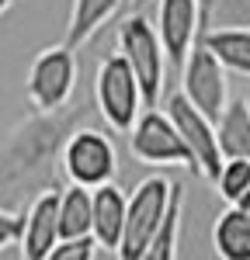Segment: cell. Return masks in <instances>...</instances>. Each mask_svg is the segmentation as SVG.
<instances>
[{
	"instance_id": "1",
	"label": "cell",
	"mask_w": 250,
	"mask_h": 260,
	"mask_svg": "<svg viewBox=\"0 0 250 260\" xmlns=\"http://www.w3.org/2000/svg\"><path fill=\"white\" fill-rule=\"evenodd\" d=\"M70 108V104H66ZM59 111H39V118H32L18 136L11 139L4 160H0V187L18 191L35 177H49V160L63 156V146L70 139V115ZM45 187H52V180H45Z\"/></svg>"
},
{
	"instance_id": "2",
	"label": "cell",
	"mask_w": 250,
	"mask_h": 260,
	"mask_svg": "<svg viewBox=\"0 0 250 260\" xmlns=\"http://www.w3.org/2000/svg\"><path fill=\"white\" fill-rule=\"evenodd\" d=\"M94 101L101 118L115 128V132H132L136 118L143 115L146 98L136 70L129 66L122 52H108L98 62V77H94Z\"/></svg>"
},
{
	"instance_id": "3",
	"label": "cell",
	"mask_w": 250,
	"mask_h": 260,
	"mask_svg": "<svg viewBox=\"0 0 250 260\" xmlns=\"http://www.w3.org/2000/svg\"><path fill=\"white\" fill-rule=\"evenodd\" d=\"M118 52H122L129 66L136 70L139 77V87H143L146 108H157L160 101V90H164V77H167V49L164 39L157 31V24L146 18V14H129V18L118 24Z\"/></svg>"
},
{
	"instance_id": "4",
	"label": "cell",
	"mask_w": 250,
	"mask_h": 260,
	"mask_svg": "<svg viewBox=\"0 0 250 260\" xmlns=\"http://www.w3.org/2000/svg\"><path fill=\"white\" fill-rule=\"evenodd\" d=\"M170 194H174V180L167 177H143L136 184V191L129 194V219H125V236H122V246H118L122 260L149 257V246L160 233Z\"/></svg>"
},
{
	"instance_id": "5",
	"label": "cell",
	"mask_w": 250,
	"mask_h": 260,
	"mask_svg": "<svg viewBox=\"0 0 250 260\" xmlns=\"http://www.w3.org/2000/svg\"><path fill=\"white\" fill-rule=\"evenodd\" d=\"M77 49L70 42L63 45H49L28 66V80H24V94L32 101L35 111H59L66 108L73 94H77Z\"/></svg>"
},
{
	"instance_id": "6",
	"label": "cell",
	"mask_w": 250,
	"mask_h": 260,
	"mask_svg": "<svg viewBox=\"0 0 250 260\" xmlns=\"http://www.w3.org/2000/svg\"><path fill=\"white\" fill-rule=\"evenodd\" d=\"M129 149L136 160L149 163V167H188L198 174L195 153L184 142L181 128L174 125V118L157 108H143V115L136 118L132 132H129Z\"/></svg>"
},
{
	"instance_id": "7",
	"label": "cell",
	"mask_w": 250,
	"mask_h": 260,
	"mask_svg": "<svg viewBox=\"0 0 250 260\" xmlns=\"http://www.w3.org/2000/svg\"><path fill=\"white\" fill-rule=\"evenodd\" d=\"M59 163L70 184H80L90 191L118 177V149L111 136H104L98 128H73L63 146Z\"/></svg>"
},
{
	"instance_id": "8",
	"label": "cell",
	"mask_w": 250,
	"mask_h": 260,
	"mask_svg": "<svg viewBox=\"0 0 250 260\" xmlns=\"http://www.w3.org/2000/svg\"><path fill=\"white\" fill-rule=\"evenodd\" d=\"M181 90L195 101L212 121H219L229 108V70L226 62L212 52L205 39L195 42V49L188 52L184 66H181Z\"/></svg>"
},
{
	"instance_id": "9",
	"label": "cell",
	"mask_w": 250,
	"mask_h": 260,
	"mask_svg": "<svg viewBox=\"0 0 250 260\" xmlns=\"http://www.w3.org/2000/svg\"><path fill=\"white\" fill-rule=\"evenodd\" d=\"M167 115L174 118V125L181 128L184 142L191 146L195 163H198V177H205L208 184H215V180H219V170H223V163H226L223 146H219V121L208 118V115L188 98L184 90H177V94L167 98Z\"/></svg>"
},
{
	"instance_id": "10",
	"label": "cell",
	"mask_w": 250,
	"mask_h": 260,
	"mask_svg": "<svg viewBox=\"0 0 250 260\" xmlns=\"http://www.w3.org/2000/svg\"><path fill=\"white\" fill-rule=\"evenodd\" d=\"M59 201H63V187H42L35 191V198L24 208V222H21V257L24 260H49L56 243L63 240L59 233Z\"/></svg>"
},
{
	"instance_id": "11",
	"label": "cell",
	"mask_w": 250,
	"mask_h": 260,
	"mask_svg": "<svg viewBox=\"0 0 250 260\" xmlns=\"http://www.w3.org/2000/svg\"><path fill=\"white\" fill-rule=\"evenodd\" d=\"M202 21H205L202 0H160V7H157V31L164 39L170 66H184L188 52L195 49V42L205 31Z\"/></svg>"
},
{
	"instance_id": "12",
	"label": "cell",
	"mask_w": 250,
	"mask_h": 260,
	"mask_svg": "<svg viewBox=\"0 0 250 260\" xmlns=\"http://www.w3.org/2000/svg\"><path fill=\"white\" fill-rule=\"evenodd\" d=\"M125 219H129V194L115 180L94 187V236L101 243V250L118 253L125 236Z\"/></svg>"
},
{
	"instance_id": "13",
	"label": "cell",
	"mask_w": 250,
	"mask_h": 260,
	"mask_svg": "<svg viewBox=\"0 0 250 260\" xmlns=\"http://www.w3.org/2000/svg\"><path fill=\"white\" fill-rule=\"evenodd\" d=\"M212 246L223 260H250V212L229 205L212 225Z\"/></svg>"
},
{
	"instance_id": "14",
	"label": "cell",
	"mask_w": 250,
	"mask_h": 260,
	"mask_svg": "<svg viewBox=\"0 0 250 260\" xmlns=\"http://www.w3.org/2000/svg\"><path fill=\"white\" fill-rule=\"evenodd\" d=\"M118 7H122V0H73L70 24H66V42L73 49H83L108 21L118 14Z\"/></svg>"
},
{
	"instance_id": "15",
	"label": "cell",
	"mask_w": 250,
	"mask_h": 260,
	"mask_svg": "<svg viewBox=\"0 0 250 260\" xmlns=\"http://www.w3.org/2000/svg\"><path fill=\"white\" fill-rule=\"evenodd\" d=\"M59 233H63V240L90 236V233H94V191H90V187H80V184L63 187Z\"/></svg>"
},
{
	"instance_id": "16",
	"label": "cell",
	"mask_w": 250,
	"mask_h": 260,
	"mask_svg": "<svg viewBox=\"0 0 250 260\" xmlns=\"http://www.w3.org/2000/svg\"><path fill=\"white\" fill-rule=\"evenodd\" d=\"M202 39L226 62L229 73L250 77V28H208V31H202Z\"/></svg>"
},
{
	"instance_id": "17",
	"label": "cell",
	"mask_w": 250,
	"mask_h": 260,
	"mask_svg": "<svg viewBox=\"0 0 250 260\" xmlns=\"http://www.w3.org/2000/svg\"><path fill=\"white\" fill-rule=\"evenodd\" d=\"M219 146L223 156H240L250 160V104L243 98H233L226 115L219 118Z\"/></svg>"
},
{
	"instance_id": "18",
	"label": "cell",
	"mask_w": 250,
	"mask_h": 260,
	"mask_svg": "<svg viewBox=\"0 0 250 260\" xmlns=\"http://www.w3.org/2000/svg\"><path fill=\"white\" fill-rule=\"evenodd\" d=\"M181 208H184V187L174 180V194H170V205H167V215L160 222V233L149 246V257L146 260H170L177 257V229H181Z\"/></svg>"
},
{
	"instance_id": "19",
	"label": "cell",
	"mask_w": 250,
	"mask_h": 260,
	"mask_svg": "<svg viewBox=\"0 0 250 260\" xmlns=\"http://www.w3.org/2000/svg\"><path fill=\"white\" fill-rule=\"evenodd\" d=\"M250 187V160H240V156H229L223 163V170H219V180H215V191H219V198L229 201V205H236L240 194Z\"/></svg>"
},
{
	"instance_id": "20",
	"label": "cell",
	"mask_w": 250,
	"mask_h": 260,
	"mask_svg": "<svg viewBox=\"0 0 250 260\" xmlns=\"http://www.w3.org/2000/svg\"><path fill=\"white\" fill-rule=\"evenodd\" d=\"M98 246H101V243H98V236H94V233H90V236L59 240L49 260H90V257H98Z\"/></svg>"
},
{
	"instance_id": "21",
	"label": "cell",
	"mask_w": 250,
	"mask_h": 260,
	"mask_svg": "<svg viewBox=\"0 0 250 260\" xmlns=\"http://www.w3.org/2000/svg\"><path fill=\"white\" fill-rule=\"evenodd\" d=\"M21 222H24V212L14 215V212L0 208V250H4V246H14V243L21 240Z\"/></svg>"
},
{
	"instance_id": "22",
	"label": "cell",
	"mask_w": 250,
	"mask_h": 260,
	"mask_svg": "<svg viewBox=\"0 0 250 260\" xmlns=\"http://www.w3.org/2000/svg\"><path fill=\"white\" fill-rule=\"evenodd\" d=\"M236 205H240L243 212H250V187H247V191H243V194H240V201H236Z\"/></svg>"
},
{
	"instance_id": "23",
	"label": "cell",
	"mask_w": 250,
	"mask_h": 260,
	"mask_svg": "<svg viewBox=\"0 0 250 260\" xmlns=\"http://www.w3.org/2000/svg\"><path fill=\"white\" fill-rule=\"evenodd\" d=\"M14 4H18V0H0V14H7V11H11Z\"/></svg>"
},
{
	"instance_id": "24",
	"label": "cell",
	"mask_w": 250,
	"mask_h": 260,
	"mask_svg": "<svg viewBox=\"0 0 250 260\" xmlns=\"http://www.w3.org/2000/svg\"><path fill=\"white\" fill-rule=\"evenodd\" d=\"M136 4H139V7H146V4H149V0H136Z\"/></svg>"
},
{
	"instance_id": "25",
	"label": "cell",
	"mask_w": 250,
	"mask_h": 260,
	"mask_svg": "<svg viewBox=\"0 0 250 260\" xmlns=\"http://www.w3.org/2000/svg\"><path fill=\"white\" fill-rule=\"evenodd\" d=\"M247 4H250V0H247Z\"/></svg>"
}]
</instances>
